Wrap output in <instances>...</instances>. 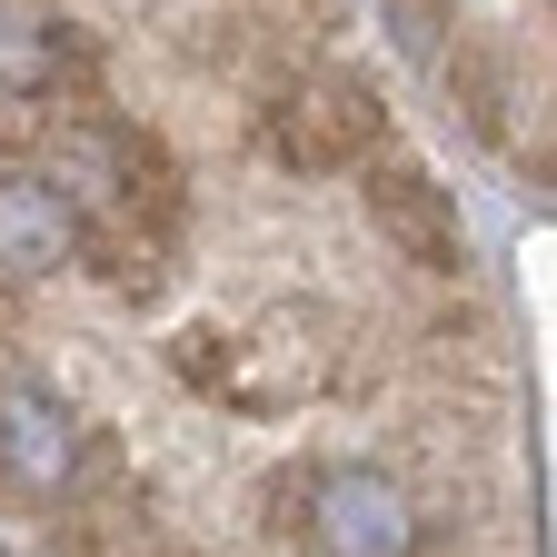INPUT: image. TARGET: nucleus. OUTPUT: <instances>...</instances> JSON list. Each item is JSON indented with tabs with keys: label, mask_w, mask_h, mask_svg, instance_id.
<instances>
[{
	"label": "nucleus",
	"mask_w": 557,
	"mask_h": 557,
	"mask_svg": "<svg viewBox=\"0 0 557 557\" xmlns=\"http://www.w3.org/2000/svg\"><path fill=\"white\" fill-rule=\"evenodd\" d=\"M278 528L309 557H418V508L379 468H299L278 487Z\"/></svg>",
	"instance_id": "1"
},
{
	"label": "nucleus",
	"mask_w": 557,
	"mask_h": 557,
	"mask_svg": "<svg viewBox=\"0 0 557 557\" xmlns=\"http://www.w3.org/2000/svg\"><path fill=\"white\" fill-rule=\"evenodd\" d=\"M90 429H81V408H70L50 379H21V369H0V487L30 508H70V487L90 478Z\"/></svg>",
	"instance_id": "2"
},
{
	"label": "nucleus",
	"mask_w": 557,
	"mask_h": 557,
	"mask_svg": "<svg viewBox=\"0 0 557 557\" xmlns=\"http://www.w3.org/2000/svg\"><path fill=\"white\" fill-rule=\"evenodd\" d=\"M269 150L278 170H348V160H369L379 150V90L359 81V70H299L289 90L269 100Z\"/></svg>",
	"instance_id": "3"
},
{
	"label": "nucleus",
	"mask_w": 557,
	"mask_h": 557,
	"mask_svg": "<svg viewBox=\"0 0 557 557\" xmlns=\"http://www.w3.org/2000/svg\"><path fill=\"white\" fill-rule=\"evenodd\" d=\"M70 249H81V230H70L60 189L40 180V160L0 170V278H40V269H60Z\"/></svg>",
	"instance_id": "4"
},
{
	"label": "nucleus",
	"mask_w": 557,
	"mask_h": 557,
	"mask_svg": "<svg viewBox=\"0 0 557 557\" xmlns=\"http://www.w3.org/2000/svg\"><path fill=\"white\" fill-rule=\"evenodd\" d=\"M369 209H379V230L418 259V269H468V239H458V209H448V189H429L418 170H388V180H369Z\"/></svg>",
	"instance_id": "5"
}]
</instances>
